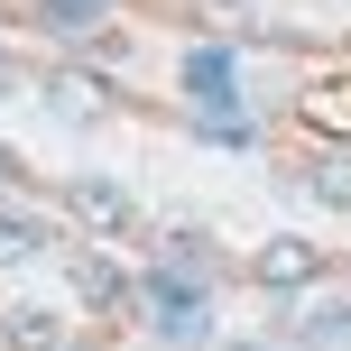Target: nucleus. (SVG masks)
I'll use <instances>...</instances> for the list:
<instances>
[{"label": "nucleus", "mask_w": 351, "mask_h": 351, "mask_svg": "<svg viewBox=\"0 0 351 351\" xmlns=\"http://www.w3.org/2000/svg\"><path fill=\"white\" fill-rule=\"evenodd\" d=\"M315 268H324V250H315V241H268L259 259H250V278H259V287H305Z\"/></svg>", "instance_id": "nucleus-2"}, {"label": "nucleus", "mask_w": 351, "mask_h": 351, "mask_svg": "<svg viewBox=\"0 0 351 351\" xmlns=\"http://www.w3.org/2000/svg\"><path fill=\"white\" fill-rule=\"evenodd\" d=\"M102 10H111V0H37V19H47L56 37H84V28H93Z\"/></svg>", "instance_id": "nucleus-7"}, {"label": "nucleus", "mask_w": 351, "mask_h": 351, "mask_svg": "<svg viewBox=\"0 0 351 351\" xmlns=\"http://www.w3.org/2000/svg\"><path fill=\"white\" fill-rule=\"evenodd\" d=\"M296 342H351V305H342V296H324V305H305V324H296Z\"/></svg>", "instance_id": "nucleus-6"}, {"label": "nucleus", "mask_w": 351, "mask_h": 351, "mask_svg": "<svg viewBox=\"0 0 351 351\" xmlns=\"http://www.w3.org/2000/svg\"><path fill=\"white\" fill-rule=\"evenodd\" d=\"M74 213H84L93 231H130V194L102 185V176H84V185H74Z\"/></svg>", "instance_id": "nucleus-4"}, {"label": "nucleus", "mask_w": 351, "mask_h": 351, "mask_svg": "<svg viewBox=\"0 0 351 351\" xmlns=\"http://www.w3.org/2000/svg\"><path fill=\"white\" fill-rule=\"evenodd\" d=\"M28 250H47V222H28V213H0V259H28Z\"/></svg>", "instance_id": "nucleus-10"}, {"label": "nucleus", "mask_w": 351, "mask_h": 351, "mask_svg": "<svg viewBox=\"0 0 351 351\" xmlns=\"http://www.w3.org/2000/svg\"><path fill=\"white\" fill-rule=\"evenodd\" d=\"M74 287H84V305H102V315H121V305L139 296V287H130L111 259H74Z\"/></svg>", "instance_id": "nucleus-3"}, {"label": "nucleus", "mask_w": 351, "mask_h": 351, "mask_svg": "<svg viewBox=\"0 0 351 351\" xmlns=\"http://www.w3.org/2000/svg\"><path fill=\"white\" fill-rule=\"evenodd\" d=\"M0 93H10V56H0Z\"/></svg>", "instance_id": "nucleus-11"}, {"label": "nucleus", "mask_w": 351, "mask_h": 351, "mask_svg": "<svg viewBox=\"0 0 351 351\" xmlns=\"http://www.w3.org/2000/svg\"><path fill=\"white\" fill-rule=\"evenodd\" d=\"M305 194H324V204H342V213H351V158H324V167H305Z\"/></svg>", "instance_id": "nucleus-8"}, {"label": "nucleus", "mask_w": 351, "mask_h": 351, "mask_svg": "<svg viewBox=\"0 0 351 351\" xmlns=\"http://www.w3.org/2000/svg\"><path fill=\"white\" fill-rule=\"evenodd\" d=\"M139 305H148V324H158L167 342H204V333H213V315H204V287H194V278H167V268H158V278L139 287Z\"/></svg>", "instance_id": "nucleus-1"}, {"label": "nucleus", "mask_w": 351, "mask_h": 351, "mask_svg": "<svg viewBox=\"0 0 351 351\" xmlns=\"http://www.w3.org/2000/svg\"><path fill=\"white\" fill-rule=\"evenodd\" d=\"M0 342H10V351H56V342H65V324L37 315V305H10V315H0Z\"/></svg>", "instance_id": "nucleus-5"}, {"label": "nucleus", "mask_w": 351, "mask_h": 351, "mask_svg": "<svg viewBox=\"0 0 351 351\" xmlns=\"http://www.w3.org/2000/svg\"><path fill=\"white\" fill-rule=\"evenodd\" d=\"M93 111H102V93L84 74H56V121H93Z\"/></svg>", "instance_id": "nucleus-9"}]
</instances>
